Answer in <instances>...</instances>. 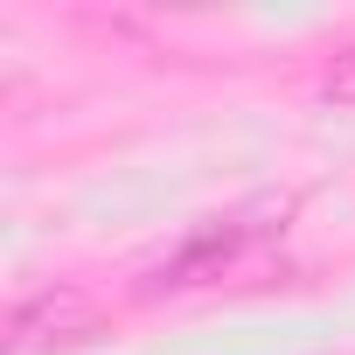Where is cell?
<instances>
[{"mask_svg":"<svg viewBox=\"0 0 355 355\" xmlns=\"http://www.w3.org/2000/svg\"><path fill=\"white\" fill-rule=\"evenodd\" d=\"M98 300L84 286H42L28 300L8 306V348L15 355H49V348H77L98 334Z\"/></svg>","mask_w":355,"mask_h":355,"instance_id":"1","label":"cell"},{"mask_svg":"<svg viewBox=\"0 0 355 355\" xmlns=\"http://www.w3.org/2000/svg\"><path fill=\"white\" fill-rule=\"evenodd\" d=\"M258 230H265V223H244V216H223V223L196 230V237H189L182 251H174V258H167V265H160V272H153L146 286L160 293V286H202V279H223V272L237 265V251H244V244H251Z\"/></svg>","mask_w":355,"mask_h":355,"instance_id":"2","label":"cell"},{"mask_svg":"<svg viewBox=\"0 0 355 355\" xmlns=\"http://www.w3.org/2000/svg\"><path fill=\"white\" fill-rule=\"evenodd\" d=\"M320 98H327V105H355V49H341V56L327 63V77H320Z\"/></svg>","mask_w":355,"mask_h":355,"instance_id":"3","label":"cell"}]
</instances>
